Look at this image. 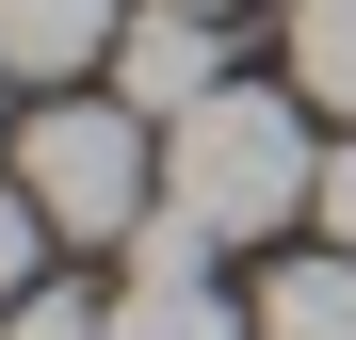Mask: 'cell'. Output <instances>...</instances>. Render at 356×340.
Segmentation results:
<instances>
[{
  "mask_svg": "<svg viewBox=\"0 0 356 340\" xmlns=\"http://www.w3.org/2000/svg\"><path fill=\"white\" fill-rule=\"evenodd\" d=\"M308 195H324L308 97L211 81L195 113H162V211H178V227H211V243H275V227H308Z\"/></svg>",
  "mask_w": 356,
  "mask_h": 340,
  "instance_id": "1",
  "label": "cell"
},
{
  "mask_svg": "<svg viewBox=\"0 0 356 340\" xmlns=\"http://www.w3.org/2000/svg\"><path fill=\"white\" fill-rule=\"evenodd\" d=\"M17 179L49 211V243H130V227L162 211V130L130 97H49L17 130Z\"/></svg>",
  "mask_w": 356,
  "mask_h": 340,
  "instance_id": "2",
  "label": "cell"
},
{
  "mask_svg": "<svg viewBox=\"0 0 356 340\" xmlns=\"http://www.w3.org/2000/svg\"><path fill=\"white\" fill-rule=\"evenodd\" d=\"M97 340H259V308H227V292H211V227L146 211V227H130V292H113Z\"/></svg>",
  "mask_w": 356,
  "mask_h": 340,
  "instance_id": "3",
  "label": "cell"
},
{
  "mask_svg": "<svg viewBox=\"0 0 356 340\" xmlns=\"http://www.w3.org/2000/svg\"><path fill=\"white\" fill-rule=\"evenodd\" d=\"M211 81H227V17H211V0H146V17L113 33V97H130L146 130H162V113H195Z\"/></svg>",
  "mask_w": 356,
  "mask_h": 340,
  "instance_id": "4",
  "label": "cell"
},
{
  "mask_svg": "<svg viewBox=\"0 0 356 340\" xmlns=\"http://www.w3.org/2000/svg\"><path fill=\"white\" fill-rule=\"evenodd\" d=\"M113 33H130V0H0V65H17V81L113 65Z\"/></svg>",
  "mask_w": 356,
  "mask_h": 340,
  "instance_id": "5",
  "label": "cell"
},
{
  "mask_svg": "<svg viewBox=\"0 0 356 340\" xmlns=\"http://www.w3.org/2000/svg\"><path fill=\"white\" fill-rule=\"evenodd\" d=\"M259 340H356V243H308L259 275Z\"/></svg>",
  "mask_w": 356,
  "mask_h": 340,
  "instance_id": "6",
  "label": "cell"
},
{
  "mask_svg": "<svg viewBox=\"0 0 356 340\" xmlns=\"http://www.w3.org/2000/svg\"><path fill=\"white\" fill-rule=\"evenodd\" d=\"M291 97L356 130V0H291Z\"/></svg>",
  "mask_w": 356,
  "mask_h": 340,
  "instance_id": "7",
  "label": "cell"
},
{
  "mask_svg": "<svg viewBox=\"0 0 356 340\" xmlns=\"http://www.w3.org/2000/svg\"><path fill=\"white\" fill-rule=\"evenodd\" d=\"M49 275V211H33V179H0V308H17Z\"/></svg>",
  "mask_w": 356,
  "mask_h": 340,
  "instance_id": "8",
  "label": "cell"
},
{
  "mask_svg": "<svg viewBox=\"0 0 356 340\" xmlns=\"http://www.w3.org/2000/svg\"><path fill=\"white\" fill-rule=\"evenodd\" d=\"M97 324H113V308H81V292H65V275H33V292H17V308H0V340H97Z\"/></svg>",
  "mask_w": 356,
  "mask_h": 340,
  "instance_id": "9",
  "label": "cell"
},
{
  "mask_svg": "<svg viewBox=\"0 0 356 340\" xmlns=\"http://www.w3.org/2000/svg\"><path fill=\"white\" fill-rule=\"evenodd\" d=\"M308 227H324V243H356V146H324V195H308Z\"/></svg>",
  "mask_w": 356,
  "mask_h": 340,
  "instance_id": "10",
  "label": "cell"
},
{
  "mask_svg": "<svg viewBox=\"0 0 356 340\" xmlns=\"http://www.w3.org/2000/svg\"><path fill=\"white\" fill-rule=\"evenodd\" d=\"M0 81H17V65H0Z\"/></svg>",
  "mask_w": 356,
  "mask_h": 340,
  "instance_id": "11",
  "label": "cell"
},
{
  "mask_svg": "<svg viewBox=\"0 0 356 340\" xmlns=\"http://www.w3.org/2000/svg\"><path fill=\"white\" fill-rule=\"evenodd\" d=\"M211 17H227V0H211Z\"/></svg>",
  "mask_w": 356,
  "mask_h": 340,
  "instance_id": "12",
  "label": "cell"
}]
</instances>
